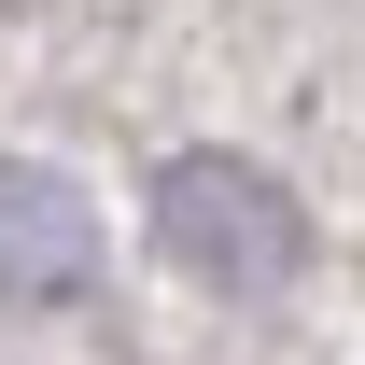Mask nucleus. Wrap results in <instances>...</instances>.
Listing matches in <instances>:
<instances>
[{
	"label": "nucleus",
	"mask_w": 365,
	"mask_h": 365,
	"mask_svg": "<svg viewBox=\"0 0 365 365\" xmlns=\"http://www.w3.org/2000/svg\"><path fill=\"white\" fill-rule=\"evenodd\" d=\"M155 253L182 281H211V295H267L295 267V197L267 169H239V155H169L155 169Z\"/></svg>",
	"instance_id": "nucleus-1"
},
{
	"label": "nucleus",
	"mask_w": 365,
	"mask_h": 365,
	"mask_svg": "<svg viewBox=\"0 0 365 365\" xmlns=\"http://www.w3.org/2000/svg\"><path fill=\"white\" fill-rule=\"evenodd\" d=\"M85 281H98V211L56 169L0 155V295H14V309H56V295H85Z\"/></svg>",
	"instance_id": "nucleus-2"
}]
</instances>
